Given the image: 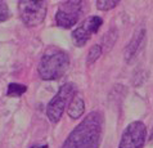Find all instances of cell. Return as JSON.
<instances>
[{
	"instance_id": "cell-1",
	"label": "cell",
	"mask_w": 153,
	"mask_h": 148,
	"mask_svg": "<svg viewBox=\"0 0 153 148\" xmlns=\"http://www.w3.org/2000/svg\"><path fill=\"white\" fill-rule=\"evenodd\" d=\"M103 129V115L93 111L72 130L62 148H99Z\"/></svg>"
},
{
	"instance_id": "cell-2",
	"label": "cell",
	"mask_w": 153,
	"mask_h": 148,
	"mask_svg": "<svg viewBox=\"0 0 153 148\" xmlns=\"http://www.w3.org/2000/svg\"><path fill=\"white\" fill-rule=\"evenodd\" d=\"M70 66V58L66 52L59 49H48L40 59L39 76L45 81L57 80L65 75Z\"/></svg>"
},
{
	"instance_id": "cell-3",
	"label": "cell",
	"mask_w": 153,
	"mask_h": 148,
	"mask_svg": "<svg viewBox=\"0 0 153 148\" xmlns=\"http://www.w3.org/2000/svg\"><path fill=\"white\" fill-rule=\"evenodd\" d=\"M75 91L76 88L72 83H67L59 88L58 93L50 99L48 107H46V116H48L50 122L57 124L61 120L66 107L70 106L72 98L75 97Z\"/></svg>"
},
{
	"instance_id": "cell-4",
	"label": "cell",
	"mask_w": 153,
	"mask_h": 148,
	"mask_svg": "<svg viewBox=\"0 0 153 148\" xmlns=\"http://www.w3.org/2000/svg\"><path fill=\"white\" fill-rule=\"evenodd\" d=\"M46 8L48 5L42 0H22L18 3V13L27 27H35L44 22Z\"/></svg>"
},
{
	"instance_id": "cell-5",
	"label": "cell",
	"mask_w": 153,
	"mask_h": 148,
	"mask_svg": "<svg viewBox=\"0 0 153 148\" xmlns=\"http://www.w3.org/2000/svg\"><path fill=\"white\" fill-rule=\"evenodd\" d=\"M82 10V3L80 0H68L59 4L57 14H56V22L59 27L63 28H71L79 22L80 16Z\"/></svg>"
},
{
	"instance_id": "cell-6",
	"label": "cell",
	"mask_w": 153,
	"mask_h": 148,
	"mask_svg": "<svg viewBox=\"0 0 153 148\" xmlns=\"http://www.w3.org/2000/svg\"><path fill=\"white\" fill-rule=\"evenodd\" d=\"M146 138V125L142 121H134L124 130L118 148H143Z\"/></svg>"
},
{
	"instance_id": "cell-7",
	"label": "cell",
	"mask_w": 153,
	"mask_h": 148,
	"mask_svg": "<svg viewBox=\"0 0 153 148\" xmlns=\"http://www.w3.org/2000/svg\"><path fill=\"white\" fill-rule=\"evenodd\" d=\"M103 19L99 16H90L85 18L72 32V41L76 46H84L90 40V37L100 28Z\"/></svg>"
},
{
	"instance_id": "cell-8",
	"label": "cell",
	"mask_w": 153,
	"mask_h": 148,
	"mask_svg": "<svg viewBox=\"0 0 153 148\" xmlns=\"http://www.w3.org/2000/svg\"><path fill=\"white\" fill-rule=\"evenodd\" d=\"M144 41H146V31H144V30H140V31H138L134 35V37L131 39L129 45H127L126 49H125V59L127 62H130L131 59L137 56L139 49L143 46Z\"/></svg>"
},
{
	"instance_id": "cell-9",
	"label": "cell",
	"mask_w": 153,
	"mask_h": 148,
	"mask_svg": "<svg viewBox=\"0 0 153 148\" xmlns=\"http://www.w3.org/2000/svg\"><path fill=\"white\" fill-rule=\"evenodd\" d=\"M85 111V102L82 99V97L80 94H75V97L72 98L71 103L68 106V109H67V112H68V116L71 118H79L82 116V113Z\"/></svg>"
},
{
	"instance_id": "cell-10",
	"label": "cell",
	"mask_w": 153,
	"mask_h": 148,
	"mask_svg": "<svg viewBox=\"0 0 153 148\" xmlns=\"http://www.w3.org/2000/svg\"><path fill=\"white\" fill-rule=\"evenodd\" d=\"M27 90V86L19 83H10L7 89V94L9 97H21Z\"/></svg>"
},
{
	"instance_id": "cell-11",
	"label": "cell",
	"mask_w": 153,
	"mask_h": 148,
	"mask_svg": "<svg viewBox=\"0 0 153 148\" xmlns=\"http://www.w3.org/2000/svg\"><path fill=\"white\" fill-rule=\"evenodd\" d=\"M100 54H102V46L100 45H93L90 49H89V52H88V58H86V62H88V65H91V63H94L98 58L100 57Z\"/></svg>"
},
{
	"instance_id": "cell-12",
	"label": "cell",
	"mask_w": 153,
	"mask_h": 148,
	"mask_svg": "<svg viewBox=\"0 0 153 148\" xmlns=\"http://www.w3.org/2000/svg\"><path fill=\"white\" fill-rule=\"evenodd\" d=\"M118 1H114V0H98L97 1V8L99 10H111L114 7H117Z\"/></svg>"
},
{
	"instance_id": "cell-13",
	"label": "cell",
	"mask_w": 153,
	"mask_h": 148,
	"mask_svg": "<svg viewBox=\"0 0 153 148\" xmlns=\"http://www.w3.org/2000/svg\"><path fill=\"white\" fill-rule=\"evenodd\" d=\"M8 17H9V8H8L5 1L0 0V23L7 21Z\"/></svg>"
},
{
	"instance_id": "cell-14",
	"label": "cell",
	"mask_w": 153,
	"mask_h": 148,
	"mask_svg": "<svg viewBox=\"0 0 153 148\" xmlns=\"http://www.w3.org/2000/svg\"><path fill=\"white\" fill-rule=\"evenodd\" d=\"M30 148H48V144H35V146H31Z\"/></svg>"
},
{
	"instance_id": "cell-15",
	"label": "cell",
	"mask_w": 153,
	"mask_h": 148,
	"mask_svg": "<svg viewBox=\"0 0 153 148\" xmlns=\"http://www.w3.org/2000/svg\"><path fill=\"white\" fill-rule=\"evenodd\" d=\"M151 141H153V129H152V134H151Z\"/></svg>"
}]
</instances>
